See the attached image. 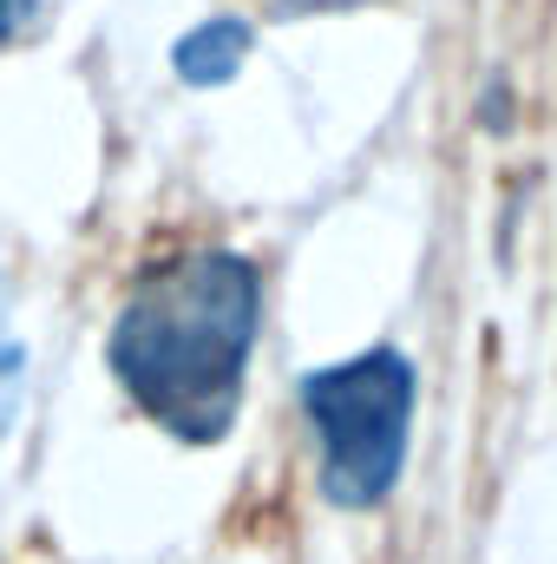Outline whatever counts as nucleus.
Returning <instances> with one entry per match:
<instances>
[{
	"instance_id": "obj_1",
	"label": "nucleus",
	"mask_w": 557,
	"mask_h": 564,
	"mask_svg": "<svg viewBox=\"0 0 557 564\" xmlns=\"http://www.w3.org/2000/svg\"><path fill=\"white\" fill-rule=\"evenodd\" d=\"M263 282L230 250H190L132 289L112 322V375L184 446H217L243 408Z\"/></svg>"
},
{
	"instance_id": "obj_2",
	"label": "nucleus",
	"mask_w": 557,
	"mask_h": 564,
	"mask_svg": "<svg viewBox=\"0 0 557 564\" xmlns=\"http://www.w3.org/2000/svg\"><path fill=\"white\" fill-rule=\"evenodd\" d=\"M414 361L401 348H368L354 361L315 368L302 381V408L321 440V492L328 506H381L407 466L414 433Z\"/></svg>"
},
{
	"instance_id": "obj_3",
	"label": "nucleus",
	"mask_w": 557,
	"mask_h": 564,
	"mask_svg": "<svg viewBox=\"0 0 557 564\" xmlns=\"http://www.w3.org/2000/svg\"><path fill=\"white\" fill-rule=\"evenodd\" d=\"M250 46H256L250 20L223 13V20H204L197 33H184L171 59H177V79H184V86H223V79H237V73H243Z\"/></svg>"
},
{
	"instance_id": "obj_4",
	"label": "nucleus",
	"mask_w": 557,
	"mask_h": 564,
	"mask_svg": "<svg viewBox=\"0 0 557 564\" xmlns=\"http://www.w3.org/2000/svg\"><path fill=\"white\" fill-rule=\"evenodd\" d=\"M13 408H20V348L0 335V433L13 426Z\"/></svg>"
},
{
	"instance_id": "obj_5",
	"label": "nucleus",
	"mask_w": 557,
	"mask_h": 564,
	"mask_svg": "<svg viewBox=\"0 0 557 564\" xmlns=\"http://www.w3.org/2000/svg\"><path fill=\"white\" fill-rule=\"evenodd\" d=\"M341 7H361V0H282V13H341Z\"/></svg>"
},
{
	"instance_id": "obj_6",
	"label": "nucleus",
	"mask_w": 557,
	"mask_h": 564,
	"mask_svg": "<svg viewBox=\"0 0 557 564\" xmlns=\"http://www.w3.org/2000/svg\"><path fill=\"white\" fill-rule=\"evenodd\" d=\"M20 13H26V0H0V46L13 40V26H20Z\"/></svg>"
}]
</instances>
